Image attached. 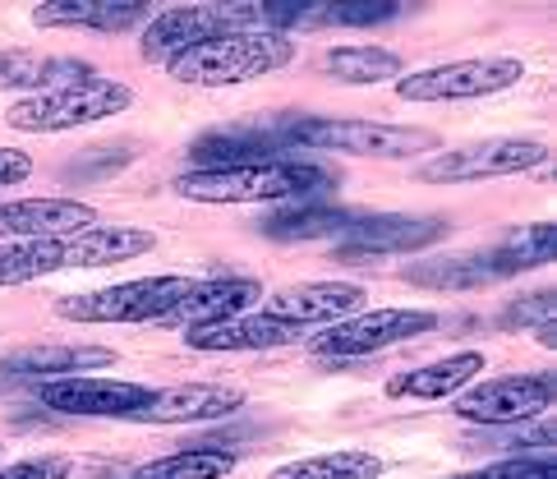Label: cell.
Returning <instances> with one entry per match:
<instances>
[{"instance_id": "15", "label": "cell", "mask_w": 557, "mask_h": 479, "mask_svg": "<svg viewBox=\"0 0 557 479\" xmlns=\"http://www.w3.org/2000/svg\"><path fill=\"white\" fill-rule=\"evenodd\" d=\"M360 309H364V286H355V282H295V286L272 291L263 305V314L295 323V328H332Z\"/></svg>"}, {"instance_id": "16", "label": "cell", "mask_w": 557, "mask_h": 479, "mask_svg": "<svg viewBox=\"0 0 557 479\" xmlns=\"http://www.w3.org/2000/svg\"><path fill=\"white\" fill-rule=\"evenodd\" d=\"M97 226V208L78 198H10L0 204V245L14 240H65Z\"/></svg>"}, {"instance_id": "22", "label": "cell", "mask_w": 557, "mask_h": 479, "mask_svg": "<svg viewBox=\"0 0 557 479\" xmlns=\"http://www.w3.org/2000/svg\"><path fill=\"white\" fill-rule=\"evenodd\" d=\"M152 10L134 5V0H55V5H37V28H88V33H129L148 24Z\"/></svg>"}, {"instance_id": "27", "label": "cell", "mask_w": 557, "mask_h": 479, "mask_svg": "<svg viewBox=\"0 0 557 479\" xmlns=\"http://www.w3.org/2000/svg\"><path fill=\"white\" fill-rule=\"evenodd\" d=\"M377 475H383V456L364 447L318 452V456H300V462L272 470V479H377Z\"/></svg>"}, {"instance_id": "26", "label": "cell", "mask_w": 557, "mask_h": 479, "mask_svg": "<svg viewBox=\"0 0 557 479\" xmlns=\"http://www.w3.org/2000/svg\"><path fill=\"white\" fill-rule=\"evenodd\" d=\"M323 74L336 84H355V88H373V84H392L401 78L406 65L401 56L387 47H332L323 56Z\"/></svg>"}, {"instance_id": "6", "label": "cell", "mask_w": 557, "mask_h": 479, "mask_svg": "<svg viewBox=\"0 0 557 479\" xmlns=\"http://www.w3.org/2000/svg\"><path fill=\"white\" fill-rule=\"evenodd\" d=\"M194 286V277H134V282L97 286L55 299V314L70 323H157L175 299Z\"/></svg>"}, {"instance_id": "14", "label": "cell", "mask_w": 557, "mask_h": 479, "mask_svg": "<svg viewBox=\"0 0 557 479\" xmlns=\"http://www.w3.org/2000/svg\"><path fill=\"white\" fill-rule=\"evenodd\" d=\"M258 295H263V286L249 282V277H203V282H194L162 318H157V328L194 332V328L226 323V318L249 314V305Z\"/></svg>"}, {"instance_id": "25", "label": "cell", "mask_w": 557, "mask_h": 479, "mask_svg": "<svg viewBox=\"0 0 557 479\" xmlns=\"http://www.w3.org/2000/svg\"><path fill=\"white\" fill-rule=\"evenodd\" d=\"M406 277L414 286H433V291H470L484 282H503L497 263L484 254H443V258H424V263L406 268Z\"/></svg>"}, {"instance_id": "20", "label": "cell", "mask_w": 557, "mask_h": 479, "mask_svg": "<svg viewBox=\"0 0 557 479\" xmlns=\"http://www.w3.org/2000/svg\"><path fill=\"white\" fill-rule=\"evenodd\" d=\"M480 373H484V355L480 351H456L447 359H433V365L392 373L383 392L392 396V402H447V396L466 392Z\"/></svg>"}, {"instance_id": "12", "label": "cell", "mask_w": 557, "mask_h": 479, "mask_svg": "<svg viewBox=\"0 0 557 479\" xmlns=\"http://www.w3.org/2000/svg\"><path fill=\"white\" fill-rule=\"evenodd\" d=\"M447 235L443 217H401V212H373L346 231V240H336V263H369L383 254H414L429 249L433 240Z\"/></svg>"}, {"instance_id": "2", "label": "cell", "mask_w": 557, "mask_h": 479, "mask_svg": "<svg viewBox=\"0 0 557 479\" xmlns=\"http://www.w3.org/2000/svg\"><path fill=\"white\" fill-rule=\"evenodd\" d=\"M295 56H300V47L286 33H231V37H212L203 47L171 56L166 70L175 84L231 88V84H249V78L286 70Z\"/></svg>"}, {"instance_id": "11", "label": "cell", "mask_w": 557, "mask_h": 479, "mask_svg": "<svg viewBox=\"0 0 557 479\" xmlns=\"http://www.w3.org/2000/svg\"><path fill=\"white\" fill-rule=\"evenodd\" d=\"M148 396H152V388H144V383L97 378V373H74V378H55V383H37V406H47L55 415H78V419H129Z\"/></svg>"}, {"instance_id": "35", "label": "cell", "mask_w": 557, "mask_h": 479, "mask_svg": "<svg viewBox=\"0 0 557 479\" xmlns=\"http://www.w3.org/2000/svg\"><path fill=\"white\" fill-rule=\"evenodd\" d=\"M33 175V157L18 152V148H0V189L5 185H24Z\"/></svg>"}, {"instance_id": "3", "label": "cell", "mask_w": 557, "mask_h": 479, "mask_svg": "<svg viewBox=\"0 0 557 479\" xmlns=\"http://www.w3.org/2000/svg\"><path fill=\"white\" fill-rule=\"evenodd\" d=\"M286 138H290V148L342 152V157H373V162H406V157L443 148L433 130L377 125V120H323V115L286 120Z\"/></svg>"}, {"instance_id": "33", "label": "cell", "mask_w": 557, "mask_h": 479, "mask_svg": "<svg viewBox=\"0 0 557 479\" xmlns=\"http://www.w3.org/2000/svg\"><path fill=\"white\" fill-rule=\"evenodd\" d=\"M553 314H557V295L553 291H534V295H525V299H516V305H507L503 309V323L507 328H548L553 323Z\"/></svg>"}, {"instance_id": "4", "label": "cell", "mask_w": 557, "mask_h": 479, "mask_svg": "<svg viewBox=\"0 0 557 479\" xmlns=\"http://www.w3.org/2000/svg\"><path fill=\"white\" fill-rule=\"evenodd\" d=\"M134 107V88L121 78H88L74 88H55V93H37V97H18L5 111V125L18 134H70L84 125H102V120L121 115Z\"/></svg>"}, {"instance_id": "32", "label": "cell", "mask_w": 557, "mask_h": 479, "mask_svg": "<svg viewBox=\"0 0 557 479\" xmlns=\"http://www.w3.org/2000/svg\"><path fill=\"white\" fill-rule=\"evenodd\" d=\"M401 14L396 5H327V10H309V24H346V28H373V24H392Z\"/></svg>"}, {"instance_id": "9", "label": "cell", "mask_w": 557, "mask_h": 479, "mask_svg": "<svg viewBox=\"0 0 557 479\" xmlns=\"http://www.w3.org/2000/svg\"><path fill=\"white\" fill-rule=\"evenodd\" d=\"M437 328L433 309H369V314H350L342 323H332L327 332L313 336V355L327 359H360V355H377L387 346L414 342Z\"/></svg>"}, {"instance_id": "7", "label": "cell", "mask_w": 557, "mask_h": 479, "mask_svg": "<svg viewBox=\"0 0 557 479\" xmlns=\"http://www.w3.org/2000/svg\"><path fill=\"white\" fill-rule=\"evenodd\" d=\"M525 78V65L511 56H474V60H447L396 78L401 102H474V97L507 93Z\"/></svg>"}, {"instance_id": "19", "label": "cell", "mask_w": 557, "mask_h": 479, "mask_svg": "<svg viewBox=\"0 0 557 479\" xmlns=\"http://www.w3.org/2000/svg\"><path fill=\"white\" fill-rule=\"evenodd\" d=\"M115 351L111 346H24L0 355V378L14 383H55V378H74L88 369H111Z\"/></svg>"}, {"instance_id": "23", "label": "cell", "mask_w": 557, "mask_h": 479, "mask_svg": "<svg viewBox=\"0 0 557 479\" xmlns=\"http://www.w3.org/2000/svg\"><path fill=\"white\" fill-rule=\"evenodd\" d=\"M70 268H74L70 235L65 240H14V245H0V286H28V282H42L51 272H70Z\"/></svg>"}, {"instance_id": "1", "label": "cell", "mask_w": 557, "mask_h": 479, "mask_svg": "<svg viewBox=\"0 0 557 479\" xmlns=\"http://www.w3.org/2000/svg\"><path fill=\"white\" fill-rule=\"evenodd\" d=\"M342 175L332 167L318 162H300V157H286V162H263V167H231V171H185L175 180V194L189 198V204H313V198H327Z\"/></svg>"}, {"instance_id": "24", "label": "cell", "mask_w": 557, "mask_h": 479, "mask_svg": "<svg viewBox=\"0 0 557 479\" xmlns=\"http://www.w3.org/2000/svg\"><path fill=\"white\" fill-rule=\"evenodd\" d=\"M360 222V212L350 208H323L313 204H290L282 212H272L263 222V235L272 240H346V231Z\"/></svg>"}, {"instance_id": "5", "label": "cell", "mask_w": 557, "mask_h": 479, "mask_svg": "<svg viewBox=\"0 0 557 479\" xmlns=\"http://www.w3.org/2000/svg\"><path fill=\"white\" fill-rule=\"evenodd\" d=\"M231 33H272L268 5H175L152 14L138 37V51L148 60H171L189 47H203L212 37Z\"/></svg>"}, {"instance_id": "13", "label": "cell", "mask_w": 557, "mask_h": 479, "mask_svg": "<svg viewBox=\"0 0 557 479\" xmlns=\"http://www.w3.org/2000/svg\"><path fill=\"white\" fill-rule=\"evenodd\" d=\"M295 148L282 125H231V130H208L189 144L194 171H231V167H263V162H286Z\"/></svg>"}, {"instance_id": "8", "label": "cell", "mask_w": 557, "mask_h": 479, "mask_svg": "<svg viewBox=\"0 0 557 479\" xmlns=\"http://www.w3.org/2000/svg\"><path fill=\"white\" fill-rule=\"evenodd\" d=\"M557 402V378L553 369H534V373H503V378H484V383H470L466 392H456V415L470 419V425H530V419H544Z\"/></svg>"}, {"instance_id": "29", "label": "cell", "mask_w": 557, "mask_h": 479, "mask_svg": "<svg viewBox=\"0 0 557 479\" xmlns=\"http://www.w3.org/2000/svg\"><path fill=\"white\" fill-rule=\"evenodd\" d=\"M553 249H557L553 222H534V226H525V231L507 235L497 249H488V258L497 263V272H503V277H516V272H530V268L553 263Z\"/></svg>"}, {"instance_id": "10", "label": "cell", "mask_w": 557, "mask_h": 479, "mask_svg": "<svg viewBox=\"0 0 557 479\" xmlns=\"http://www.w3.org/2000/svg\"><path fill=\"white\" fill-rule=\"evenodd\" d=\"M548 162L544 138H484L470 148L437 152L433 162L420 167V180L433 185H470V180H497V175H521Z\"/></svg>"}, {"instance_id": "34", "label": "cell", "mask_w": 557, "mask_h": 479, "mask_svg": "<svg viewBox=\"0 0 557 479\" xmlns=\"http://www.w3.org/2000/svg\"><path fill=\"white\" fill-rule=\"evenodd\" d=\"M70 475H74V462H70V456H61V452L0 466V479H70Z\"/></svg>"}, {"instance_id": "30", "label": "cell", "mask_w": 557, "mask_h": 479, "mask_svg": "<svg viewBox=\"0 0 557 479\" xmlns=\"http://www.w3.org/2000/svg\"><path fill=\"white\" fill-rule=\"evenodd\" d=\"M503 433H480V438H470V447H493V452H553V419H540L534 429L525 425H497Z\"/></svg>"}, {"instance_id": "17", "label": "cell", "mask_w": 557, "mask_h": 479, "mask_svg": "<svg viewBox=\"0 0 557 479\" xmlns=\"http://www.w3.org/2000/svg\"><path fill=\"white\" fill-rule=\"evenodd\" d=\"M245 406L240 388L226 383H181L152 392L129 419L134 425H208V419H226Z\"/></svg>"}, {"instance_id": "18", "label": "cell", "mask_w": 557, "mask_h": 479, "mask_svg": "<svg viewBox=\"0 0 557 479\" xmlns=\"http://www.w3.org/2000/svg\"><path fill=\"white\" fill-rule=\"evenodd\" d=\"M97 78V70L78 56H55V51H0V88H14L24 97L37 93H55V88H74Z\"/></svg>"}, {"instance_id": "21", "label": "cell", "mask_w": 557, "mask_h": 479, "mask_svg": "<svg viewBox=\"0 0 557 479\" xmlns=\"http://www.w3.org/2000/svg\"><path fill=\"white\" fill-rule=\"evenodd\" d=\"M300 336L305 328L282 323L272 314H240V318H226V323L185 332V346L189 351H276V346H295Z\"/></svg>"}, {"instance_id": "36", "label": "cell", "mask_w": 557, "mask_h": 479, "mask_svg": "<svg viewBox=\"0 0 557 479\" xmlns=\"http://www.w3.org/2000/svg\"><path fill=\"white\" fill-rule=\"evenodd\" d=\"M0 462H5V443H0Z\"/></svg>"}, {"instance_id": "31", "label": "cell", "mask_w": 557, "mask_h": 479, "mask_svg": "<svg viewBox=\"0 0 557 479\" xmlns=\"http://www.w3.org/2000/svg\"><path fill=\"white\" fill-rule=\"evenodd\" d=\"M447 479H557V462H553V452H540V456H503V462L474 466V470L447 475Z\"/></svg>"}, {"instance_id": "28", "label": "cell", "mask_w": 557, "mask_h": 479, "mask_svg": "<svg viewBox=\"0 0 557 479\" xmlns=\"http://www.w3.org/2000/svg\"><path fill=\"white\" fill-rule=\"evenodd\" d=\"M235 470V452L226 447H181L134 470V479H226Z\"/></svg>"}]
</instances>
